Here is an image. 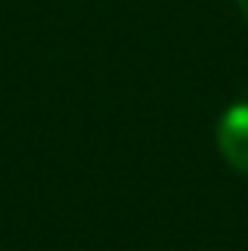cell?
Returning <instances> with one entry per match:
<instances>
[{
	"label": "cell",
	"mask_w": 248,
	"mask_h": 251,
	"mask_svg": "<svg viewBox=\"0 0 248 251\" xmlns=\"http://www.w3.org/2000/svg\"><path fill=\"white\" fill-rule=\"evenodd\" d=\"M216 146L228 167L248 176V100L225 108L216 123Z\"/></svg>",
	"instance_id": "1"
},
{
	"label": "cell",
	"mask_w": 248,
	"mask_h": 251,
	"mask_svg": "<svg viewBox=\"0 0 248 251\" xmlns=\"http://www.w3.org/2000/svg\"><path fill=\"white\" fill-rule=\"evenodd\" d=\"M237 6H240V12H243V18L248 21V0H237Z\"/></svg>",
	"instance_id": "2"
}]
</instances>
